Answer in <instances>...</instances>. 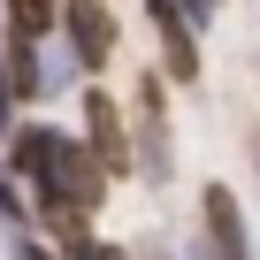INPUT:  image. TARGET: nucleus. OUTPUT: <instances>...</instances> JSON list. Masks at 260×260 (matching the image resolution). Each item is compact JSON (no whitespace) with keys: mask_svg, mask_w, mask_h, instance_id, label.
I'll return each mask as SVG.
<instances>
[{"mask_svg":"<svg viewBox=\"0 0 260 260\" xmlns=\"http://www.w3.org/2000/svg\"><path fill=\"white\" fill-rule=\"evenodd\" d=\"M31 191L39 199H61V207H100V191H107V176H100V161L69 138V130H61V138H54V153H46V169L31 176Z\"/></svg>","mask_w":260,"mask_h":260,"instance_id":"nucleus-1","label":"nucleus"},{"mask_svg":"<svg viewBox=\"0 0 260 260\" xmlns=\"http://www.w3.org/2000/svg\"><path fill=\"white\" fill-rule=\"evenodd\" d=\"M84 130H92V161H100V176H130L138 161H130V138H122V115H115V100L107 92H84Z\"/></svg>","mask_w":260,"mask_h":260,"instance_id":"nucleus-2","label":"nucleus"},{"mask_svg":"<svg viewBox=\"0 0 260 260\" xmlns=\"http://www.w3.org/2000/svg\"><path fill=\"white\" fill-rule=\"evenodd\" d=\"M54 23H69V46H77L84 69H107V54H115V16H107V0H69Z\"/></svg>","mask_w":260,"mask_h":260,"instance_id":"nucleus-3","label":"nucleus"},{"mask_svg":"<svg viewBox=\"0 0 260 260\" xmlns=\"http://www.w3.org/2000/svg\"><path fill=\"white\" fill-rule=\"evenodd\" d=\"M146 8H153V23H161V46H169V77H176V84H199V39H191L184 8H176V0H146Z\"/></svg>","mask_w":260,"mask_h":260,"instance_id":"nucleus-4","label":"nucleus"},{"mask_svg":"<svg viewBox=\"0 0 260 260\" xmlns=\"http://www.w3.org/2000/svg\"><path fill=\"white\" fill-rule=\"evenodd\" d=\"M199 207H207L214 260H245V214H237V191H230V184H207V191H199Z\"/></svg>","mask_w":260,"mask_h":260,"instance_id":"nucleus-5","label":"nucleus"},{"mask_svg":"<svg viewBox=\"0 0 260 260\" xmlns=\"http://www.w3.org/2000/svg\"><path fill=\"white\" fill-rule=\"evenodd\" d=\"M54 138H61V130H46V122H31V130H16V138H8V169L31 184L39 169H46V153H54Z\"/></svg>","mask_w":260,"mask_h":260,"instance_id":"nucleus-6","label":"nucleus"},{"mask_svg":"<svg viewBox=\"0 0 260 260\" xmlns=\"http://www.w3.org/2000/svg\"><path fill=\"white\" fill-rule=\"evenodd\" d=\"M54 16H61V0H8L16 39H46V31H54Z\"/></svg>","mask_w":260,"mask_h":260,"instance_id":"nucleus-7","label":"nucleus"},{"mask_svg":"<svg viewBox=\"0 0 260 260\" xmlns=\"http://www.w3.org/2000/svg\"><path fill=\"white\" fill-rule=\"evenodd\" d=\"M31 46H39V39H16V54H8V61H16V100H39V61H31Z\"/></svg>","mask_w":260,"mask_h":260,"instance_id":"nucleus-8","label":"nucleus"},{"mask_svg":"<svg viewBox=\"0 0 260 260\" xmlns=\"http://www.w3.org/2000/svg\"><path fill=\"white\" fill-rule=\"evenodd\" d=\"M69 260H130V252H122V245H100V237H84V245H77Z\"/></svg>","mask_w":260,"mask_h":260,"instance_id":"nucleus-9","label":"nucleus"},{"mask_svg":"<svg viewBox=\"0 0 260 260\" xmlns=\"http://www.w3.org/2000/svg\"><path fill=\"white\" fill-rule=\"evenodd\" d=\"M176 8H184V23H214V8H222V0H176Z\"/></svg>","mask_w":260,"mask_h":260,"instance_id":"nucleus-10","label":"nucleus"},{"mask_svg":"<svg viewBox=\"0 0 260 260\" xmlns=\"http://www.w3.org/2000/svg\"><path fill=\"white\" fill-rule=\"evenodd\" d=\"M23 260H46V252H39V245H23Z\"/></svg>","mask_w":260,"mask_h":260,"instance_id":"nucleus-11","label":"nucleus"}]
</instances>
